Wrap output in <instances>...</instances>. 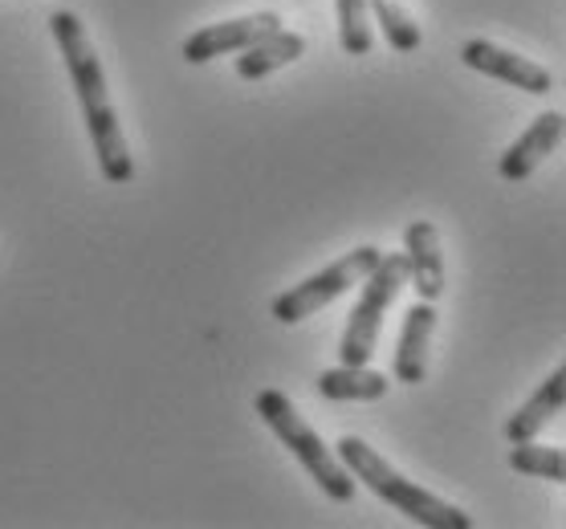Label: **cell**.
<instances>
[{"instance_id":"6da1fadb","label":"cell","mask_w":566,"mask_h":529,"mask_svg":"<svg viewBox=\"0 0 566 529\" xmlns=\"http://www.w3.org/2000/svg\"><path fill=\"white\" fill-rule=\"evenodd\" d=\"M50 29L57 38V50L65 57V74L74 82L77 106H82V118H86V130H91L94 156H98V168H103L106 183H130L135 180V163H130L127 139H123V127H118V115L111 98H106V74L103 62L91 45V33L77 21L74 13H53Z\"/></svg>"},{"instance_id":"7a4b0ae2","label":"cell","mask_w":566,"mask_h":529,"mask_svg":"<svg viewBox=\"0 0 566 529\" xmlns=\"http://www.w3.org/2000/svg\"><path fill=\"white\" fill-rule=\"evenodd\" d=\"M335 456L343 461V468H347L350 477H355V485H367L379 501L396 505L399 514L412 517L416 526H428V529H469L473 526V517L464 514V509L440 501L437 493H428L424 485H416V480H408L403 473H396L391 461L379 456L367 440L343 436L335 444Z\"/></svg>"},{"instance_id":"3957f363","label":"cell","mask_w":566,"mask_h":529,"mask_svg":"<svg viewBox=\"0 0 566 529\" xmlns=\"http://www.w3.org/2000/svg\"><path fill=\"white\" fill-rule=\"evenodd\" d=\"M253 408H258V415L265 420V427H270L273 436L294 452V461L306 468L310 480H314L331 501H350V497H355V477L343 468V461H338L335 452L322 444L318 432L297 415V408L290 403L285 391H273V388L261 391L258 400H253Z\"/></svg>"},{"instance_id":"277c9868","label":"cell","mask_w":566,"mask_h":529,"mask_svg":"<svg viewBox=\"0 0 566 529\" xmlns=\"http://www.w3.org/2000/svg\"><path fill=\"white\" fill-rule=\"evenodd\" d=\"M403 285H408V257H403V253H384L379 265L363 277L359 301H355V310H350L347 335H343V347H338V359L347 362V367L371 362L379 330H384V314H387V306L396 301V294Z\"/></svg>"},{"instance_id":"5b68a950","label":"cell","mask_w":566,"mask_h":529,"mask_svg":"<svg viewBox=\"0 0 566 529\" xmlns=\"http://www.w3.org/2000/svg\"><path fill=\"white\" fill-rule=\"evenodd\" d=\"M379 257H384V253H379L375 245H359L355 253L338 257L335 265H326V269L314 273V277H306L302 285H294V289H285V294L273 297L270 314L285 326L306 322L310 314H318L322 306H331L335 297L347 294L350 285H359L363 277L379 265Z\"/></svg>"},{"instance_id":"8992f818","label":"cell","mask_w":566,"mask_h":529,"mask_svg":"<svg viewBox=\"0 0 566 529\" xmlns=\"http://www.w3.org/2000/svg\"><path fill=\"white\" fill-rule=\"evenodd\" d=\"M461 62L476 74H485V78H497L505 86H517V91L526 94H551L554 91V74L546 65L530 62V57H517V53L502 50V45H493V41H464L461 45Z\"/></svg>"},{"instance_id":"52a82bcc","label":"cell","mask_w":566,"mask_h":529,"mask_svg":"<svg viewBox=\"0 0 566 529\" xmlns=\"http://www.w3.org/2000/svg\"><path fill=\"white\" fill-rule=\"evenodd\" d=\"M273 29H282V17L277 13H253V17H241V21L196 29L192 38L184 41V62L205 65L212 57H224V53H241L253 41L265 38V33H273Z\"/></svg>"},{"instance_id":"ba28073f","label":"cell","mask_w":566,"mask_h":529,"mask_svg":"<svg viewBox=\"0 0 566 529\" xmlns=\"http://www.w3.org/2000/svg\"><path fill=\"white\" fill-rule=\"evenodd\" d=\"M563 130H566V115L563 110H546L522 130V139H514L505 147V156L497 159V176L510 183H522L526 176H534L542 159L554 156V147L563 142Z\"/></svg>"},{"instance_id":"9c48e42d","label":"cell","mask_w":566,"mask_h":529,"mask_svg":"<svg viewBox=\"0 0 566 529\" xmlns=\"http://www.w3.org/2000/svg\"><path fill=\"white\" fill-rule=\"evenodd\" d=\"M403 245H408V282L420 294V301H437L444 294V257H440V236L432 220H412L408 233H403Z\"/></svg>"},{"instance_id":"30bf717a","label":"cell","mask_w":566,"mask_h":529,"mask_svg":"<svg viewBox=\"0 0 566 529\" xmlns=\"http://www.w3.org/2000/svg\"><path fill=\"white\" fill-rule=\"evenodd\" d=\"M432 330H437V301H416L403 314V330L396 342V383H424Z\"/></svg>"},{"instance_id":"8fae6325","label":"cell","mask_w":566,"mask_h":529,"mask_svg":"<svg viewBox=\"0 0 566 529\" xmlns=\"http://www.w3.org/2000/svg\"><path fill=\"white\" fill-rule=\"evenodd\" d=\"M566 403V371L563 367H554V374H546L542 379V388L530 395L522 408H517L510 420H505V440L510 444H522V440H534L542 432V427L551 424L554 415L563 412Z\"/></svg>"},{"instance_id":"7c38bea8","label":"cell","mask_w":566,"mask_h":529,"mask_svg":"<svg viewBox=\"0 0 566 529\" xmlns=\"http://www.w3.org/2000/svg\"><path fill=\"white\" fill-rule=\"evenodd\" d=\"M306 53V38L302 33H290V29H273L261 41H253L249 50H241L237 57V78L241 82H261L270 78L273 70L297 62Z\"/></svg>"},{"instance_id":"4fadbf2b","label":"cell","mask_w":566,"mask_h":529,"mask_svg":"<svg viewBox=\"0 0 566 529\" xmlns=\"http://www.w3.org/2000/svg\"><path fill=\"white\" fill-rule=\"evenodd\" d=\"M387 374L371 371L367 362L363 367H335V371H322L318 374V391L322 400H335V403H375L387 395Z\"/></svg>"},{"instance_id":"5bb4252c","label":"cell","mask_w":566,"mask_h":529,"mask_svg":"<svg viewBox=\"0 0 566 529\" xmlns=\"http://www.w3.org/2000/svg\"><path fill=\"white\" fill-rule=\"evenodd\" d=\"M510 468L522 473V477H538L563 485L566 480V456L563 448H546V444H534V440H522L510 448Z\"/></svg>"},{"instance_id":"9a60e30c","label":"cell","mask_w":566,"mask_h":529,"mask_svg":"<svg viewBox=\"0 0 566 529\" xmlns=\"http://www.w3.org/2000/svg\"><path fill=\"white\" fill-rule=\"evenodd\" d=\"M367 9L375 13L379 29H384L387 45L396 53H416L420 50V25L412 21V13L399 0H367Z\"/></svg>"},{"instance_id":"2e32d148","label":"cell","mask_w":566,"mask_h":529,"mask_svg":"<svg viewBox=\"0 0 566 529\" xmlns=\"http://www.w3.org/2000/svg\"><path fill=\"white\" fill-rule=\"evenodd\" d=\"M335 13H338V41L350 57H367L375 45L371 38V21H367V0H335Z\"/></svg>"}]
</instances>
